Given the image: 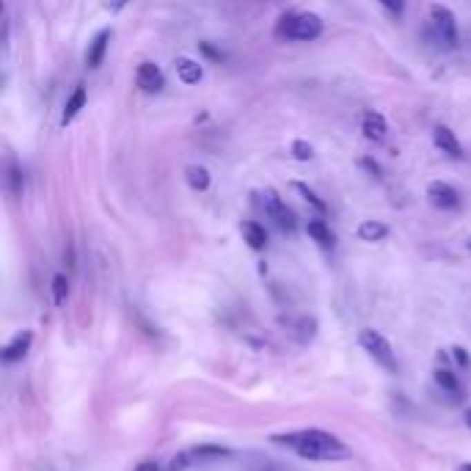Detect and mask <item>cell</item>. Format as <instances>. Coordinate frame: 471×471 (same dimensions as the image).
I'll list each match as a JSON object with an SVG mask.
<instances>
[{
  "mask_svg": "<svg viewBox=\"0 0 471 471\" xmlns=\"http://www.w3.org/2000/svg\"><path fill=\"white\" fill-rule=\"evenodd\" d=\"M276 444L292 447L295 455L306 458V461H347L350 450L331 433L325 430H300V433H287V436H273Z\"/></svg>",
  "mask_w": 471,
  "mask_h": 471,
  "instance_id": "1",
  "label": "cell"
},
{
  "mask_svg": "<svg viewBox=\"0 0 471 471\" xmlns=\"http://www.w3.org/2000/svg\"><path fill=\"white\" fill-rule=\"evenodd\" d=\"M358 342H361V347L375 358V364H381L386 372H397V358H394V350H392V342L381 334V331H375V328H364L361 334H358Z\"/></svg>",
  "mask_w": 471,
  "mask_h": 471,
  "instance_id": "2",
  "label": "cell"
},
{
  "mask_svg": "<svg viewBox=\"0 0 471 471\" xmlns=\"http://www.w3.org/2000/svg\"><path fill=\"white\" fill-rule=\"evenodd\" d=\"M284 22L287 25H281L278 33H284L292 41H311L323 33V19L311 11L309 14H289V17H284Z\"/></svg>",
  "mask_w": 471,
  "mask_h": 471,
  "instance_id": "3",
  "label": "cell"
},
{
  "mask_svg": "<svg viewBox=\"0 0 471 471\" xmlns=\"http://www.w3.org/2000/svg\"><path fill=\"white\" fill-rule=\"evenodd\" d=\"M430 22H433V28L439 30V39L447 47L458 44V19H455V14L447 6H441V3L430 6Z\"/></svg>",
  "mask_w": 471,
  "mask_h": 471,
  "instance_id": "4",
  "label": "cell"
},
{
  "mask_svg": "<svg viewBox=\"0 0 471 471\" xmlns=\"http://www.w3.org/2000/svg\"><path fill=\"white\" fill-rule=\"evenodd\" d=\"M427 199L439 210H458L461 207V196L450 182H430L427 185Z\"/></svg>",
  "mask_w": 471,
  "mask_h": 471,
  "instance_id": "5",
  "label": "cell"
},
{
  "mask_svg": "<svg viewBox=\"0 0 471 471\" xmlns=\"http://www.w3.org/2000/svg\"><path fill=\"white\" fill-rule=\"evenodd\" d=\"M163 83H166V77H163V72H160V66H157V64L144 61V64L138 66V72H135V86H138L141 91H146V94L160 91V88H163Z\"/></svg>",
  "mask_w": 471,
  "mask_h": 471,
  "instance_id": "6",
  "label": "cell"
},
{
  "mask_svg": "<svg viewBox=\"0 0 471 471\" xmlns=\"http://www.w3.org/2000/svg\"><path fill=\"white\" fill-rule=\"evenodd\" d=\"M30 345H33V331H19V334L3 347V353H0L3 364H17V361H22V358L28 356Z\"/></svg>",
  "mask_w": 471,
  "mask_h": 471,
  "instance_id": "7",
  "label": "cell"
},
{
  "mask_svg": "<svg viewBox=\"0 0 471 471\" xmlns=\"http://www.w3.org/2000/svg\"><path fill=\"white\" fill-rule=\"evenodd\" d=\"M433 144H436L444 155H450V157H455V160L463 157V144L458 141V135H455L447 124H439V127L433 130Z\"/></svg>",
  "mask_w": 471,
  "mask_h": 471,
  "instance_id": "8",
  "label": "cell"
},
{
  "mask_svg": "<svg viewBox=\"0 0 471 471\" xmlns=\"http://www.w3.org/2000/svg\"><path fill=\"white\" fill-rule=\"evenodd\" d=\"M361 133H364V138H367V141L381 144V141L386 138V133H389V124H386L383 113H378V110H367V113L361 116Z\"/></svg>",
  "mask_w": 471,
  "mask_h": 471,
  "instance_id": "9",
  "label": "cell"
},
{
  "mask_svg": "<svg viewBox=\"0 0 471 471\" xmlns=\"http://www.w3.org/2000/svg\"><path fill=\"white\" fill-rule=\"evenodd\" d=\"M108 44H110V30L105 28V30H99V33L91 39V44H88V52H86V66H88V69H99V66H102L105 52H108Z\"/></svg>",
  "mask_w": 471,
  "mask_h": 471,
  "instance_id": "10",
  "label": "cell"
},
{
  "mask_svg": "<svg viewBox=\"0 0 471 471\" xmlns=\"http://www.w3.org/2000/svg\"><path fill=\"white\" fill-rule=\"evenodd\" d=\"M174 69H177V77H180L185 86H196V83L204 77L202 64L193 61V58H188V55H180V58L174 61Z\"/></svg>",
  "mask_w": 471,
  "mask_h": 471,
  "instance_id": "11",
  "label": "cell"
},
{
  "mask_svg": "<svg viewBox=\"0 0 471 471\" xmlns=\"http://www.w3.org/2000/svg\"><path fill=\"white\" fill-rule=\"evenodd\" d=\"M240 235H242V240L248 242V248H253V251H262V248L267 245V232H265V227L256 224V221H242V224H240Z\"/></svg>",
  "mask_w": 471,
  "mask_h": 471,
  "instance_id": "12",
  "label": "cell"
},
{
  "mask_svg": "<svg viewBox=\"0 0 471 471\" xmlns=\"http://www.w3.org/2000/svg\"><path fill=\"white\" fill-rule=\"evenodd\" d=\"M306 235L311 237L320 248H334V245H336V237L331 232V227H328L325 221H320V218H311V221L306 224Z\"/></svg>",
  "mask_w": 471,
  "mask_h": 471,
  "instance_id": "13",
  "label": "cell"
},
{
  "mask_svg": "<svg viewBox=\"0 0 471 471\" xmlns=\"http://www.w3.org/2000/svg\"><path fill=\"white\" fill-rule=\"evenodd\" d=\"M6 188H8V193H11L14 199H19L22 191H25V177H22V169L17 166L14 157L6 163Z\"/></svg>",
  "mask_w": 471,
  "mask_h": 471,
  "instance_id": "14",
  "label": "cell"
},
{
  "mask_svg": "<svg viewBox=\"0 0 471 471\" xmlns=\"http://www.w3.org/2000/svg\"><path fill=\"white\" fill-rule=\"evenodd\" d=\"M83 105H86V86H77L75 91H72V97L66 99V105H64V116H61V124H69L80 110H83Z\"/></svg>",
  "mask_w": 471,
  "mask_h": 471,
  "instance_id": "15",
  "label": "cell"
},
{
  "mask_svg": "<svg viewBox=\"0 0 471 471\" xmlns=\"http://www.w3.org/2000/svg\"><path fill=\"white\" fill-rule=\"evenodd\" d=\"M356 235H358V240H364V242H378V240H383V237L389 235V227L381 224V221H361L358 229H356Z\"/></svg>",
  "mask_w": 471,
  "mask_h": 471,
  "instance_id": "16",
  "label": "cell"
},
{
  "mask_svg": "<svg viewBox=\"0 0 471 471\" xmlns=\"http://www.w3.org/2000/svg\"><path fill=\"white\" fill-rule=\"evenodd\" d=\"M185 180H188V185H191L193 191H207L210 182H213L210 171H207L204 166H199V163H193V166L185 169Z\"/></svg>",
  "mask_w": 471,
  "mask_h": 471,
  "instance_id": "17",
  "label": "cell"
},
{
  "mask_svg": "<svg viewBox=\"0 0 471 471\" xmlns=\"http://www.w3.org/2000/svg\"><path fill=\"white\" fill-rule=\"evenodd\" d=\"M433 378H436V386L441 389V392H450V394H461V383H458V378L447 369V367H439L436 372H433Z\"/></svg>",
  "mask_w": 471,
  "mask_h": 471,
  "instance_id": "18",
  "label": "cell"
},
{
  "mask_svg": "<svg viewBox=\"0 0 471 471\" xmlns=\"http://www.w3.org/2000/svg\"><path fill=\"white\" fill-rule=\"evenodd\" d=\"M193 461H215V458H229V450L227 447H218V444H202L196 450H191Z\"/></svg>",
  "mask_w": 471,
  "mask_h": 471,
  "instance_id": "19",
  "label": "cell"
},
{
  "mask_svg": "<svg viewBox=\"0 0 471 471\" xmlns=\"http://www.w3.org/2000/svg\"><path fill=\"white\" fill-rule=\"evenodd\" d=\"M292 191H295V193H298L306 204H311L317 213H325V210H328V207H325V202H323V199H320V196H317L309 185H303V182H292Z\"/></svg>",
  "mask_w": 471,
  "mask_h": 471,
  "instance_id": "20",
  "label": "cell"
},
{
  "mask_svg": "<svg viewBox=\"0 0 471 471\" xmlns=\"http://www.w3.org/2000/svg\"><path fill=\"white\" fill-rule=\"evenodd\" d=\"M262 207H265V213H267L270 218H276L287 204L278 199V193H276L273 188H265V191H262Z\"/></svg>",
  "mask_w": 471,
  "mask_h": 471,
  "instance_id": "21",
  "label": "cell"
},
{
  "mask_svg": "<svg viewBox=\"0 0 471 471\" xmlns=\"http://www.w3.org/2000/svg\"><path fill=\"white\" fill-rule=\"evenodd\" d=\"M66 295H69V278L64 273H55L52 276V303L61 306L66 300Z\"/></svg>",
  "mask_w": 471,
  "mask_h": 471,
  "instance_id": "22",
  "label": "cell"
},
{
  "mask_svg": "<svg viewBox=\"0 0 471 471\" xmlns=\"http://www.w3.org/2000/svg\"><path fill=\"white\" fill-rule=\"evenodd\" d=\"M273 221H276V227H278L281 232H295V227H298V221H295V213H292V210H287V207H284V210H281V213H278Z\"/></svg>",
  "mask_w": 471,
  "mask_h": 471,
  "instance_id": "23",
  "label": "cell"
},
{
  "mask_svg": "<svg viewBox=\"0 0 471 471\" xmlns=\"http://www.w3.org/2000/svg\"><path fill=\"white\" fill-rule=\"evenodd\" d=\"M292 157H295V160H311V157H314L311 144H309V141H303V138L292 141Z\"/></svg>",
  "mask_w": 471,
  "mask_h": 471,
  "instance_id": "24",
  "label": "cell"
},
{
  "mask_svg": "<svg viewBox=\"0 0 471 471\" xmlns=\"http://www.w3.org/2000/svg\"><path fill=\"white\" fill-rule=\"evenodd\" d=\"M191 461H193V455L191 452H180L171 463H169V471H182V469H188L191 466Z\"/></svg>",
  "mask_w": 471,
  "mask_h": 471,
  "instance_id": "25",
  "label": "cell"
},
{
  "mask_svg": "<svg viewBox=\"0 0 471 471\" xmlns=\"http://www.w3.org/2000/svg\"><path fill=\"white\" fill-rule=\"evenodd\" d=\"M199 50H202L207 58H213V61H224V52H221V50H215L210 41H202V44H199Z\"/></svg>",
  "mask_w": 471,
  "mask_h": 471,
  "instance_id": "26",
  "label": "cell"
},
{
  "mask_svg": "<svg viewBox=\"0 0 471 471\" xmlns=\"http://www.w3.org/2000/svg\"><path fill=\"white\" fill-rule=\"evenodd\" d=\"M358 166H361V169H367V171H369L372 177H378V180H381V174H383V169H381L375 160H369V157H361V160H358Z\"/></svg>",
  "mask_w": 471,
  "mask_h": 471,
  "instance_id": "27",
  "label": "cell"
},
{
  "mask_svg": "<svg viewBox=\"0 0 471 471\" xmlns=\"http://www.w3.org/2000/svg\"><path fill=\"white\" fill-rule=\"evenodd\" d=\"M378 3H381L383 8H389L392 14H397V17H400L403 8H405V0H378Z\"/></svg>",
  "mask_w": 471,
  "mask_h": 471,
  "instance_id": "28",
  "label": "cell"
},
{
  "mask_svg": "<svg viewBox=\"0 0 471 471\" xmlns=\"http://www.w3.org/2000/svg\"><path fill=\"white\" fill-rule=\"evenodd\" d=\"M452 356H455V361H458L461 367H471V356L463 350V347H452Z\"/></svg>",
  "mask_w": 471,
  "mask_h": 471,
  "instance_id": "29",
  "label": "cell"
},
{
  "mask_svg": "<svg viewBox=\"0 0 471 471\" xmlns=\"http://www.w3.org/2000/svg\"><path fill=\"white\" fill-rule=\"evenodd\" d=\"M135 471H160V466L155 463V461H144V463H138Z\"/></svg>",
  "mask_w": 471,
  "mask_h": 471,
  "instance_id": "30",
  "label": "cell"
},
{
  "mask_svg": "<svg viewBox=\"0 0 471 471\" xmlns=\"http://www.w3.org/2000/svg\"><path fill=\"white\" fill-rule=\"evenodd\" d=\"M463 419H466V425H469V430H471V408H466V414H463Z\"/></svg>",
  "mask_w": 471,
  "mask_h": 471,
  "instance_id": "31",
  "label": "cell"
},
{
  "mask_svg": "<svg viewBox=\"0 0 471 471\" xmlns=\"http://www.w3.org/2000/svg\"><path fill=\"white\" fill-rule=\"evenodd\" d=\"M461 471H471V463H463V466H461Z\"/></svg>",
  "mask_w": 471,
  "mask_h": 471,
  "instance_id": "32",
  "label": "cell"
},
{
  "mask_svg": "<svg viewBox=\"0 0 471 471\" xmlns=\"http://www.w3.org/2000/svg\"><path fill=\"white\" fill-rule=\"evenodd\" d=\"M466 248H469V251H471V237H469V240H466Z\"/></svg>",
  "mask_w": 471,
  "mask_h": 471,
  "instance_id": "33",
  "label": "cell"
}]
</instances>
